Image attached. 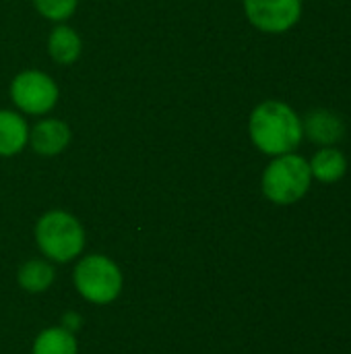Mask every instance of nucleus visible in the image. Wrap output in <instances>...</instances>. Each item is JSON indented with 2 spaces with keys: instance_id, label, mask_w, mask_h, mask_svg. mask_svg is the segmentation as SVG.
<instances>
[{
  "instance_id": "nucleus-1",
  "label": "nucleus",
  "mask_w": 351,
  "mask_h": 354,
  "mask_svg": "<svg viewBox=\"0 0 351 354\" xmlns=\"http://www.w3.org/2000/svg\"><path fill=\"white\" fill-rule=\"evenodd\" d=\"M248 131L252 143L263 153L273 158L292 153L304 137L300 116L292 106L279 100H267L259 104L250 114Z\"/></svg>"
},
{
  "instance_id": "nucleus-2",
  "label": "nucleus",
  "mask_w": 351,
  "mask_h": 354,
  "mask_svg": "<svg viewBox=\"0 0 351 354\" xmlns=\"http://www.w3.org/2000/svg\"><path fill=\"white\" fill-rule=\"evenodd\" d=\"M35 241L39 251L50 261L66 263L83 253L85 230L72 214L62 209H52L37 220Z\"/></svg>"
},
{
  "instance_id": "nucleus-3",
  "label": "nucleus",
  "mask_w": 351,
  "mask_h": 354,
  "mask_svg": "<svg viewBox=\"0 0 351 354\" xmlns=\"http://www.w3.org/2000/svg\"><path fill=\"white\" fill-rule=\"evenodd\" d=\"M263 193L277 205H292L304 199L312 185L310 164L298 153L275 156L263 172Z\"/></svg>"
},
{
  "instance_id": "nucleus-4",
  "label": "nucleus",
  "mask_w": 351,
  "mask_h": 354,
  "mask_svg": "<svg viewBox=\"0 0 351 354\" xmlns=\"http://www.w3.org/2000/svg\"><path fill=\"white\" fill-rule=\"evenodd\" d=\"M74 288L95 305H110L122 292V272L106 255H87L74 268Z\"/></svg>"
},
{
  "instance_id": "nucleus-5",
  "label": "nucleus",
  "mask_w": 351,
  "mask_h": 354,
  "mask_svg": "<svg viewBox=\"0 0 351 354\" xmlns=\"http://www.w3.org/2000/svg\"><path fill=\"white\" fill-rule=\"evenodd\" d=\"M58 85L41 71H23L10 83V97L25 114H48L58 102Z\"/></svg>"
},
{
  "instance_id": "nucleus-6",
  "label": "nucleus",
  "mask_w": 351,
  "mask_h": 354,
  "mask_svg": "<svg viewBox=\"0 0 351 354\" xmlns=\"http://www.w3.org/2000/svg\"><path fill=\"white\" fill-rule=\"evenodd\" d=\"M248 21L265 33L292 29L302 15V0H244Z\"/></svg>"
},
{
  "instance_id": "nucleus-7",
  "label": "nucleus",
  "mask_w": 351,
  "mask_h": 354,
  "mask_svg": "<svg viewBox=\"0 0 351 354\" xmlns=\"http://www.w3.org/2000/svg\"><path fill=\"white\" fill-rule=\"evenodd\" d=\"M29 143L39 156H58L70 143V129L58 118H43L29 131Z\"/></svg>"
},
{
  "instance_id": "nucleus-8",
  "label": "nucleus",
  "mask_w": 351,
  "mask_h": 354,
  "mask_svg": "<svg viewBox=\"0 0 351 354\" xmlns=\"http://www.w3.org/2000/svg\"><path fill=\"white\" fill-rule=\"evenodd\" d=\"M302 129H304V135L312 143L323 145V147L335 145L345 133V124L339 118V114H335L331 110H323V108L312 110L306 116V120H302Z\"/></svg>"
},
{
  "instance_id": "nucleus-9",
  "label": "nucleus",
  "mask_w": 351,
  "mask_h": 354,
  "mask_svg": "<svg viewBox=\"0 0 351 354\" xmlns=\"http://www.w3.org/2000/svg\"><path fill=\"white\" fill-rule=\"evenodd\" d=\"M27 143L29 129L25 118L12 110H0V158L21 153Z\"/></svg>"
},
{
  "instance_id": "nucleus-10",
  "label": "nucleus",
  "mask_w": 351,
  "mask_h": 354,
  "mask_svg": "<svg viewBox=\"0 0 351 354\" xmlns=\"http://www.w3.org/2000/svg\"><path fill=\"white\" fill-rule=\"evenodd\" d=\"M81 50H83V41L72 27L58 25L52 29V33L48 37V52L58 64L68 66V64L77 62L81 56Z\"/></svg>"
},
{
  "instance_id": "nucleus-11",
  "label": "nucleus",
  "mask_w": 351,
  "mask_h": 354,
  "mask_svg": "<svg viewBox=\"0 0 351 354\" xmlns=\"http://www.w3.org/2000/svg\"><path fill=\"white\" fill-rule=\"evenodd\" d=\"M308 164H310L312 178H317L319 183H325V185H333V183L341 180L348 172V160L335 147H323L321 151L314 153V158Z\"/></svg>"
},
{
  "instance_id": "nucleus-12",
  "label": "nucleus",
  "mask_w": 351,
  "mask_h": 354,
  "mask_svg": "<svg viewBox=\"0 0 351 354\" xmlns=\"http://www.w3.org/2000/svg\"><path fill=\"white\" fill-rule=\"evenodd\" d=\"M54 278H56V272H54L52 263H48L46 259H31V261L23 263L17 274L19 286L31 295L46 292L52 286Z\"/></svg>"
},
{
  "instance_id": "nucleus-13",
  "label": "nucleus",
  "mask_w": 351,
  "mask_h": 354,
  "mask_svg": "<svg viewBox=\"0 0 351 354\" xmlns=\"http://www.w3.org/2000/svg\"><path fill=\"white\" fill-rule=\"evenodd\" d=\"M33 354H79L74 334L66 328H48L43 330L35 342Z\"/></svg>"
},
{
  "instance_id": "nucleus-14",
  "label": "nucleus",
  "mask_w": 351,
  "mask_h": 354,
  "mask_svg": "<svg viewBox=\"0 0 351 354\" xmlns=\"http://www.w3.org/2000/svg\"><path fill=\"white\" fill-rule=\"evenodd\" d=\"M37 12L50 21H66L74 15L79 0H33Z\"/></svg>"
}]
</instances>
